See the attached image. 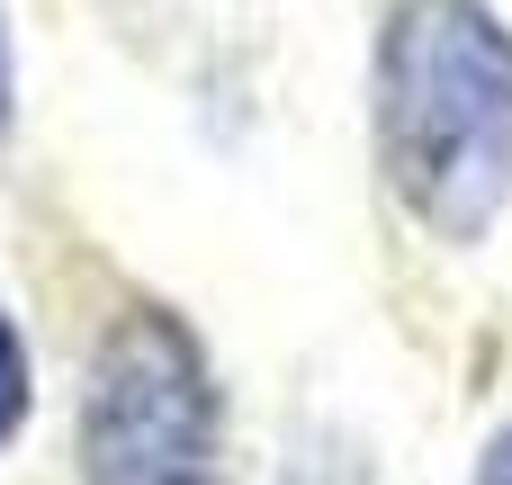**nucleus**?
Returning <instances> with one entry per match:
<instances>
[{"label":"nucleus","mask_w":512,"mask_h":485,"mask_svg":"<svg viewBox=\"0 0 512 485\" xmlns=\"http://www.w3.org/2000/svg\"><path fill=\"white\" fill-rule=\"evenodd\" d=\"M369 162L441 252H486L512 216V18L504 0H387L369 27Z\"/></svg>","instance_id":"nucleus-1"},{"label":"nucleus","mask_w":512,"mask_h":485,"mask_svg":"<svg viewBox=\"0 0 512 485\" xmlns=\"http://www.w3.org/2000/svg\"><path fill=\"white\" fill-rule=\"evenodd\" d=\"M72 468L81 485H225V378L180 306H108L81 360Z\"/></svg>","instance_id":"nucleus-2"},{"label":"nucleus","mask_w":512,"mask_h":485,"mask_svg":"<svg viewBox=\"0 0 512 485\" xmlns=\"http://www.w3.org/2000/svg\"><path fill=\"white\" fill-rule=\"evenodd\" d=\"M270 485H378V459H369V441L351 423H297Z\"/></svg>","instance_id":"nucleus-3"},{"label":"nucleus","mask_w":512,"mask_h":485,"mask_svg":"<svg viewBox=\"0 0 512 485\" xmlns=\"http://www.w3.org/2000/svg\"><path fill=\"white\" fill-rule=\"evenodd\" d=\"M27 414H36V360H27V333H18V315L0 306V450L27 432Z\"/></svg>","instance_id":"nucleus-4"},{"label":"nucleus","mask_w":512,"mask_h":485,"mask_svg":"<svg viewBox=\"0 0 512 485\" xmlns=\"http://www.w3.org/2000/svg\"><path fill=\"white\" fill-rule=\"evenodd\" d=\"M468 485H512V423H495V432L477 441V468H468Z\"/></svg>","instance_id":"nucleus-5"},{"label":"nucleus","mask_w":512,"mask_h":485,"mask_svg":"<svg viewBox=\"0 0 512 485\" xmlns=\"http://www.w3.org/2000/svg\"><path fill=\"white\" fill-rule=\"evenodd\" d=\"M9 117H18V72H9V9H0V135H9Z\"/></svg>","instance_id":"nucleus-6"}]
</instances>
